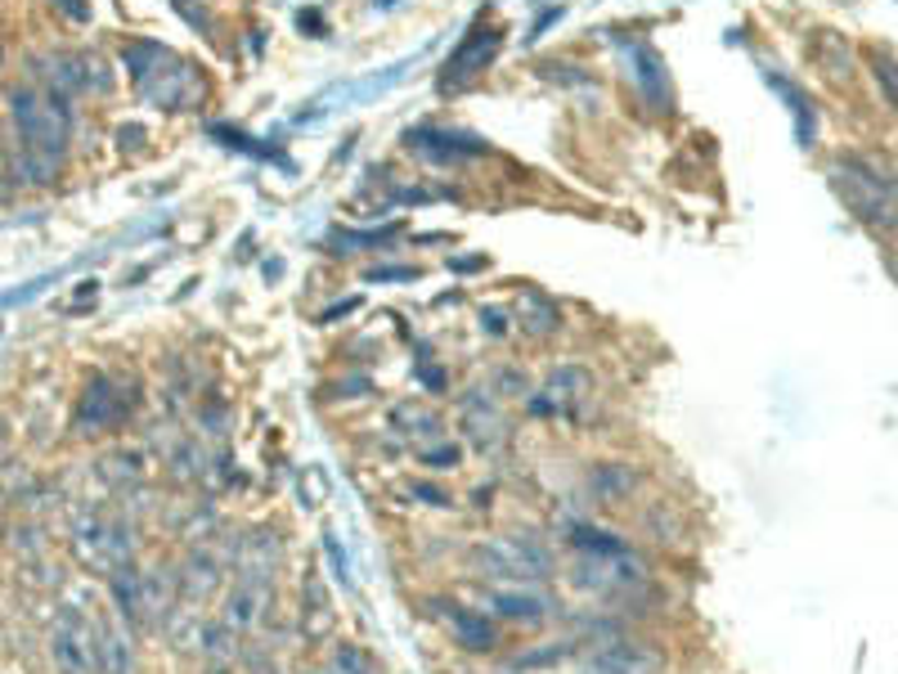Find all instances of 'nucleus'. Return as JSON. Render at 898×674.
<instances>
[{
  "label": "nucleus",
  "instance_id": "f257e3e1",
  "mask_svg": "<svg viewBox=\"0 0 898 674\" xmlns=\"http://www.w3.org/2000/svg\"><path fill=\"white\" fill-rule=\"evenodd\" d=\"M10 112H14V131H19V176L32 185H45L59 176L64 153H68V135H73V112L68 99L50 95L45 86H19L10 95Z\"/></svg>",
  "mask_w": 898,
  "mask_h": 674
},
{
  "label": "nucleus",
  "instance_id": "f03ea898",
  "mask_svg": "<svg viewBox=\"0 0 898 674\" xmlns=\"http://www.w3.org/2000/svg\"><path fill=\"white\" fill-rule=\"evenodd\" d=\"M122 59H127V73L131 81L140 86V95L149 104H157L162 112H185V108H198L202 95H207V77L198 64L180 59L166 45L157 41H127L122 45Z\"/></svg>",
  "mask_w": 898,
  "mask_h": 674
},
{
  "label": "nucleus",
  "instance_id": "7ed1b4c3",
  "mask_svg": "<svg viewBox=\"0 0 898 674\" xmlns=\"http://www.w3.org/2000/svg\"><path fill=\"white\" fill-rule=\"evenodd\" d=\"M73 557L81 562L86 572L95 576H118L122 567L135 562V548H140V535H135V522L122 518V513H103V509H81L73 518Z\"/></svg>",
  "mask_w": 898,
  "mask_h": 674
},
{
  "label": "nucleus",
  "instance_id": "20e7f679",
  "mask_svg": "<svg viewBox=\"0 0 898 674\" xmlns=\"http://www.w3.org/2000/svg\"><path fill=\"white\" fill-rule=\"evenodd\" d=\"M108 585H112V607H118V616L140 634L162 630L166 616H172L180 602L176 572H149V567H135V562L122 567Z\"/></svg>",
  "mask_w": 898,
  "mask_h": 674
},
{
  "label": "nucleus",
  "instance_id": "39448f33",
  "mask_svg": "<svg viewBox=\"0 0 898 674\" xmlns=\"http://www.w3.org/2000/svg\"><path fill=\"white\" fill-rule=\"evenodd\" d=\"M831 185L854 216H863L872 230H898V185L880 176L863 157H840L831 162Z\"/></svg>",
  "mask_w": 898,
  "mask_h": 674
},
{
  "label": "nucleus",
  "instance_id": "423d86ee",
  "mask_svg": "<svg viewBox=\"0 0 898 674\" xmlns=\"http://www.w3.org/2000/svg\"><path fill=\"white\" fill-rule=\"evenodd\" d=\"M472 572L490 585H544L552 580V553L530 535H499L472 548Z\"/></svg>",
  "mask_w": 898,
  "mask_h": 674
},
{
  "label": "nucleus",
  "instance_id": "0eeeda50",
  "mask_svg": "<svg viewBox=\"0 0 898 674\" xmlns=\"http://www.w3.org/2000/svg\"><path fill=\"white\" fill-rule=\"evenodd\" d=\"M567 580L584 598H629V594L647 589V562L634 548H621V553H571Z\"/></svg>",
  "mask_w": 898,
  "mask_h": 674
},
{
  "label": "nucleus",
  "instance_id": "6e6552de",
  "mask_svg": "<svg viewBox=\"0 0 898 674\" xmlns=\"http://www.w3.org/2000/svg\"><path fill=\"white\" fill-rule=\"evenodd\" d=\"M36 73L50 95H59V99H73V95H108L112 90V68L99 50H59V54H41L36 59Z\"/></svg>",
  "mask_w": 898,
  "mask_h": 674
},
{
  "label": "nucleus",
  "instance_id": "1a4fd4ad",
  "mask_svg": "<svg viewBox=\"0 0 898 674\" xmlns=\"http://www.w3.org/2000/svg\"><path fill=\"white\" fill-rule=\"evenodd\" d=\"M589 396H593V369L552 365L544 387H535L526 396V414L530 418H576V410H584Z\"/></svg>",
  "mask_w": 898,
  "mask_h": 674
},
{
  "label": "nucleus",
  "instance_id": "9d476101",
  "mask_svg": "<svg viewBox=\"0 0 898 674\" xmlns=\"http://www.w3.org/2000/svg\"><path fill=\"white\" fill-rule=\"evenodd\" d=\"M499 405L503 401L485 387H468L459 396V427H463V441L477 449V455H503V445H508V436H513V423Z\"/></svg>",
  "mask_w": 898,
  "mask_h": 674
},
{
  "label": "nucleus",
  "instance_id": "9b49d317",
  "mask_svg": "<svg viewBox=\"0 0 898 674\" xmlns=\"http://www.w3.org/2000/svg\"><path fill=\"white\" fill-rule=\"evenodd\" d=\"M50 656L59 674H99V648H95V626L81 611L64 607L50 621Z\"/></svg>",
  "mask_w": 898,
  "mask_h": 674
},
{
  "label": "nucleus",
  "instance_id": "f8f14e48",
  "mask_svg": "<svg viewBox=\"0 0 898 674\" xmlns=\"http://www.w3.org/2000/svg\"><path fill=\"white\" fill-rule=\"evenodd\" d=\"M580 665H584V674H665L669 661H665L660 648H651V643H643V639H634L625 630V634H615L606 643L584 648Z\"/></svg>",
  "mask_w": 898,
  "mask_h": 674
},
{
  "label": "nucleus",
  "instance_id": "ddd939ff",
  "mask_svg": "<svg viewBox=\"0 0 898 674\" xmlns=\"http://www.w3.org/2000/svg\"><path fill=\"white\" fill-rule=\"evenodd\" d=\"M274 611V580H256V576H239L230 589L220 594V626H230L239 639L261 634L270 626Z\"/></svg>",
  "mask_w": 898,
  "mask_h": 674
},
{
  "label": "nucleus",
  "instance_id": "4468645a",
  "mask_svg": "<svg viewBox=\"0 0 898 674\" xmlns=\"http://www.w3.org/2000/svg\"><path fill=\"white\" fill-rule=\"evenodd\" d=\"M499 28H485V23H472L468 36L449 50V59L440 68V95H459L468 90L490 64H494V54H499Z\"/></svg>",
  "mask_w": 898,
  "mask_h": 674
},
{
  "label": "nucleus",
  "instance_id": "2eb2a0df",
  "mask_svg": "<svg viewBox=\"0 0 898 674\" xmlns=\"http://www.w3.org/2000/svg\"><path fill=\"white\" fill-rule=\"evenodd\" d=\"M131 405H135V382H118L112 373H95L81 405H77V432L118 427V423H127Z\"/></svg>",
  "mask_w": 898,
  "mask_h": 674
},
{
  "label": "nucleus",
  "instance_id": "dca6fc26",
  "mask_svg": "<svg viewBox=\"0 0 898 674\" xmlns=\"http://www.w3.org/2000/svg\"><path fill=\"white\" fill-rule=\"evenodd\" d=\"M225 576H230V562H225L216 548L207 544H194L185 553V562L176 567V589H180V602H211L225 594Z\"/></svg>",
  "mask_w": 898,
  "mask_h": 674
},
{
  "label": "nucleus",
  "instance_id": "f3484780",
  "mask_svg": "<svg viewBox=\"0 0 898 674\" xmlns=\"http://www.w3.org/2000/svg\"><path fill=\"white\" fill-rule=\"evenodd\" d=\"M485 611L508 626H539L552 616V598L539 594V585H494L485 589Z\"/></svg>",
  "mask_w": 898,
  "mask_h": 674
},
{
  "label": "nucleus",
  "instance_id": "a211bd4d",
  "mask_svg": "<svg viewBox=\"0 0 898 674\" xmlns=\"http://www.w3.org/2000/svg\"><path fill=\"white\" fill-rule=\"evenodd\" d=\"M405 144L423 157V162H472L481 153H490V144L472 131H445V127H414L405 135Z\"/></svg>",
  "mask_w": 898,
  "mask_h": 674
},
{
  "label": "nucleus",
  "instance_id": "6ab92c4d",
  "mask_svg": "<svg viewBox=\"0 0 898 674\" xmlns=\"http://www.w3.org/2000/svg\"><path fill=\"white\" fill-rule=\"evenodd\" d=\"M95 648H99V674H140L135 630L122 621V616H99Z\"/></svg>",
  "mask_w": 898,
  "mask_h": 674
},
{
  "label": "nucleus",
  "instance_id": "aec40b11",
  "mask_svg": "<svg viewBox=\"0 0 898 674\" xmlns=\"http://www.w3.org/2000/svg\"><path fill=\"white\" fill-rule=\"evenodd\" d=\"M445 634L468 652H490L499 643V621L485 607H463V602H440Z\"/></svg>",
  "mask_w": 898,
  "mask_h": 674
},
{
  "label": "nucleus",
  "instance_id": "412c9836",
  "mask_svg": "<svg viewBox=\"0 0 898 674\" xmlns=\"http://www.w3.org/2000/svg\"><path fill=\"white\" fill-rule=\"evenodd\" d=\"M278 557H284V540H278V531L256 526V531L239 535V544H234V572L256 576V580H274Z\"/></svg>",
  "mask_w": 898,
  "mask_h": 674
},
{
  "label": "nucleus",
  "instance_id": "4be33fe9",
  "mask_svg": "<svg viewBox=\"0 0 898 674\" xmlns=\"http://www.w3.org/2000/svg\"><path fill=\"white\" fill-rule=\"evenodd\" d=\"M337 626V611H332V594L328 585L319 580V572H310L302 580V639L306 643H324Z\"/></svg>",
  "mask_w": 898,
  "mask_h": 674
},
{
  "label": "nucleus",
  "instance_id": "5701e85b",
  "mask_svg": "<svg viewBox=\"0 0 898 674\" xmlns=\"http://www.w3.org/2000/svg\"><path fill=\"white\" fill-rule=\"evenodd\" d=\"M95 477L108 486V490H140L144 481H149V459L140 455V449H127V445H118V449H108V455H99L95 459Z\"/></svg>",
  "mask_w": 898,
  "mask_h": 674
},
{
  "label": "nucleus",
  "instance_id": "b1692460",
  "mask_svg": "<svg viewBox=\"0 0 898 674\" xmlns=\"http://www.w3.org/2000/svg\"><path fill=\"white\" fill-rule=\"evenodd\" d=\"M513 319L526 337H535V343H544V337H552L561 328V311L552 297H544L539 289H522L517 302H513Z\"/></svg>",
  "mask_w": 898,
  "mask_h": 674
},
{
  "label": "nucleus",
  "instance_id": "393cba45",
  "mask_svg": "<svg viewBox=\"0 0 898 674\" xmlns=\"http://www.w3.org/2000/svg\"><path fill=\"white\" fill-rule=\"evenodd\" d=\"M638 490V472L629 464H598L589 468V494L602 503H625Z\"/></svg>",
  "mask_w": 898,
  "mask_h": 674
},
{
  "label": "nucleus",
  "instance_id": "a878e982",
  "mask_svg": "<svg viewBox=\"0 0 898 674\" xmlns=\"http://www.w3.org/2000/svg\"><path fill=\"white\" fill-rule=\"evenodd\" d=\"M629 64H634V77H638L643 95L651 104H669V73L660 64V54L651 45H629Z\"/></svg>",
  "mask_w": 898,
  "mask_h": 674
},
{
  "label": "nucleus",
  "instance_id": "bb28decb",
  "mask_svg": "<svg viewBox=\"0 0 898 674\" xmlns=\"http://www.w3.org/2000/svg\"><path fill=\"white\" fill-rule=\"evenodd\" d=\"M391 427H396L401 436H409L414 445H427V441H436L440 436V414L431 410V405H414V401H405V405H396L391 410Z\"/></svg>",
  "mask_w": 898,
  "mask_h": 674
},
{
  "label": "nucleus",
  "instance_id": "cd10ccee",
  "mask_svg": "<svg viewBox=\"0 0 898 674\" xmlns=\"http://www.w3.org/2000/svg\"><path fill=\"white\" fill-rule=\"evenodd\" d=\"M166 468L180 486H194L207 477V459H202V445L194 436H180L176 445H166Z\"/></svg>",
  "mask_w": 898,
  "mask_h": 674
},
{
  "label": "nucleus",
  "instance_id": "c85d7f7f",
  "mask_svg": "<svg viewBox=\"0 0 898 674\" xmlns=\"http://www.w3.org/2000/svg\"><path fill=\"white\" fill-rule=\"evenodd\" d=\"M198 652H202L211 665H225V670H230V665L239 661V652H243V639H239L230 626L207 621V626H202V639H198Z\"/></svg>",
  "mask_w": 898,
  "mask_h": 674
},
{
  "label": "nucleus",
  "instance_id": "c756f323",
  "mask_svg": "<svg viewBox=\"0 0 898 674\" xmlns=\"http://www.w3.org/2000/svg\"><path fill=\"white\" fill-rule=\"evenodd\" d=\"M567 544H571V553H621V548H629V540H621L615 531H602V526H571Z\"/></svg>",
  "mask_w": 898,
  "mask_h": 674
},
{
  "label": "nucleus",
  "instance_id": "7c9ffc66",
  "mask_svg": "<svg viewBox=\"0 0 898 674\" xmlns=\"http://www.w3.org/2000/svg\"><path fill=\"white\" fill-rule=\"evenodd\" d=\"M490 391H494L499 401H526L530 391H535V382H530V373L522 365H499L490 373Z\"/></svg>",
  "mask_w": 898,
  "mask_h": 674
},
{
  "label": "nucleus",
  "instance_id": "2f4dec72",
  "mask_svg": "<svg viewBox=\"0 0 898 674\" xmlns=\"http://www.w3.org/2000/svg\"><path fill=\"white\" fill-rule=\"evenodd\" d=\"M773 90H777V95H781L786 104H791V108H796V127H800V144L809 149V144H813V131H818V127H813V118H818V112H813V104H809V99H804V95H800V90H796L791 81H786V77H773Z\"/></svg>",
  "mask_w": 898,
  "mask_h": 674
},
{
  "label": "nucleus",
  "instance_id": "473e14b6",
  "mask_svg": "<svg viewBox=\"0 0 898 674\" xmlns=\"http://www.w3.org/2000/svg\"><path fill=\"white\" fill-rule=\"evenodd\" d=\"M418 464H423V468H436V472H455V468L463 464V445L436 436V441L418 445Z\"/></svg>",
  "mask_w": 898,
  "mask_h": 674
},
{
  "label": "nucleus",
  "instance_id": "72a5a7b5",
  "mask_svg": "<svg viewBox=\"0 0 898 674\" xmlns=\"http://www.w3.org/2000/svg\"><path fill=\"white\" fill-rule=\"evenodd\" d=\"M328 670H332V674H377V670H373V656H369L360 643H337Z\"/></svg>",
  "mask_w": 898,
  "mask_h": 674
},
{
  "label": "nucleus",
  "instance_id": "f704fd0d",
  "mask_svg": "<svg viewBox=\"0 0 898 674\" xmlns=\"http://www.w3.org/2000/svg\"><path fill=\"white\" fill-rule=\"evenodd\" d=\"M876 77H880V86H885V95L894 99V108H898V64L894 59H885V54H876Z\"/></svg>",
  "mask_w": 898,
  "mask_h": 674
},
{
  "label": "nucleus",
  "instance_id": "c9c22d12",
  "mask_svg": "<svg viewBox=\"0 0 898 674\" xmlns=\"http://www.w3.org/2000/svg\"><path fill=\"white\" fill-rule=\"evenodd\" d=\"M50 6H59L73 23H90V0H50Z\"/></svg>",
  "mask_w": 898,
  "mask_h": 674
},
{
  "label": "nucleus",
  "instance_id": "e433bc0d",
  "mask_svg": "<svg viewBox=\"0 0 898 674\" xmlns=\"http://www.w3.org/2000/svg\"><path fill=\"white\" fill-rule=\"evenodd\" d=\"M481 328H490L494 337H508V315H503V311H481Z\"/></svg>",
  "mask_w": 898,
  "mask_h": 674
},
{
  "label": "nucleus",
  "instance_id": "4c0bfd02",
  "mask_svg": "<svg viewBox=\"0 0 898 674\" xmlns=\"http://www.w3.org/2000/svg\"><path fill=\"white\" fill-rule=\"evenodd\" d=\"M140 144H144V131H140V127H122V131H118V149H122V153H135Z\"/></svg>",
  "mask_w": 898,
  "mask_h": 674
},
{
  "label": "nucleus",
  "instance_id": "58836bf2",
  "mask_svg": "<svg viewBox=\"0 0 898 674\" xmlns=\"http://www.w3.org/2000/svg\"><path fill=\"white\" fill-rule=\"evenodd\" d=\"M369 279H418V270H369Z\"/></svg>",
  "mask_w": 898,
  "mask_h": 674
},
{
  "label": "nucleus",
  "instance_id": "ea45409f",
  "mask_svg": "<svg viewBox=\"0 0 898 674\" xmlns=\"http://www.w3.org/2000/svg\"><path fill=\"white\" fill-rule=\"evenodd\" d=\"M207 674H234V670H225V665H211V670H207Z\"/></svg>",
  "mask_w": 898,
  "mask_h": 674
},
{
  "label": "nucleus",
  "instance_id": "a19ab883",
  "mask_svg": "<svg viewBox=\"0 0 898 674\" xmlns=\"http://www.w3.org/2000/svg\"><path fill=\"white\" fill-rule=\"evenodd\" d=\"M0 64H6V54H0Z\"/></svg>",
  "mask_w": 898,
  "mask_h": 674
}]
</instances>
